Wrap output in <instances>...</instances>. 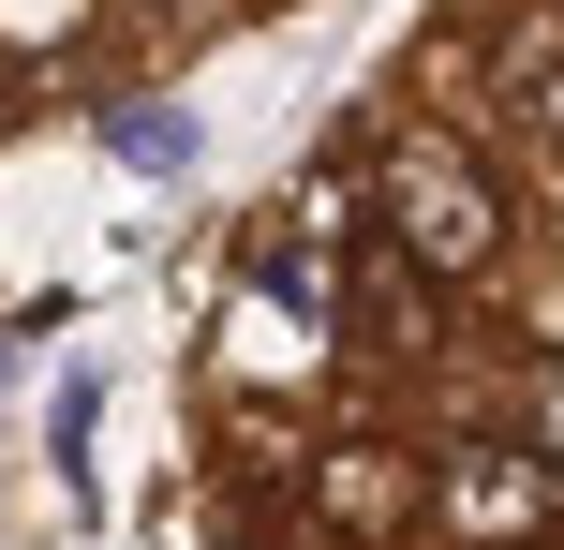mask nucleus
Here are the masks:
<instances>
[{
    "mask_svg": "<svg viewBox=\"0 0 564 550\" xmlns=\"http://www.w3.org/2000/svg\"><path fill=\"white\" fill-rule=\"evenodd\" d=\"M357 179H371V254H387L401 283H490V268H506V179H490L446 119H401Z\"/></svg>",
    "mask_w": 564,
    "mask_h": 550,
    "instance_id": "obj_1",
    "label": "nucleus"
},
{
    "mask_svg": "<svg viewBox=\"0 0 564 550\" xmlns=\"http://www.w3.org/2000/svg\"><path fill=\"white\" fill-rule=\"evenodd\" d=\"M431 476H446V521L476 536V550H520V536L564 521V462H550L535 432H446Z\"/></svg>",
    "mask_w": 564,
    "mask_h": 550,
    "instance_id": "obj_2",
    "label": "nucleus"
},
{
    "mask_svg": "<svg viewBox=\"0 0 564 550\" xmlns=\"http://www.w3.org/2000/svg\"><path fill=\"white\" fill-rule=\"evenodd\" d=\"M506 134H520V149H535V164L564 179V0L506 30Z\"/></svg>",
    "mask_w": 564,
    "mask_h": 550,
    "instance_id": "obj_3",
    "label": "nucleus"
},
{
    "mask_svg": "<svg viewBox=\"0 0 564 550\" xmlns=\"http://www.w3.org/2000/svg\"><path fill=\"white\" fill-rule=\"evenodd\" d=\"M105 149L134 179H194V105H149V89H119L105 105Z\"/></svg>",
    "mask_w": 564,
    "mask_h": 550,
    "instance_id": "obj_4",
    "label": "nucleus"
},
{
    "mask_svg": "<svg viewBox=\"0 0 564 550\" xmlns=\"http://www.w3.org/2000/svg\"><path fill=\"white\" fill-rule=\"evenodd\" d=\"M535 446H550V462H564V387H550V402H535Z\"/></svg>",
    "mask_w": 564,
    "mask_h": 550,
    "instance_id": "obj_5",
    "label": "nucleus"
},
{
    "mask_svg": "<svg viewBox=\"0 0 564 550\" xmlns=\"http://www.w3.org/2000/svg\"><path fill=\"white\" fill-rule=\"evenodd\" d=\"M0 373H15V343H0Z\"/></svg>",
    "mask_w": 564,
    "mask_h": 550,
    "instance_id": "obj_6",
    "label": "nucleus"
}]
</instances>
